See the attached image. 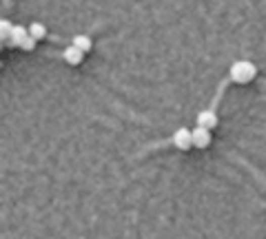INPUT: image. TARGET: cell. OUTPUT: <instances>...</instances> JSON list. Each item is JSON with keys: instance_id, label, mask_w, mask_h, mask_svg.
Returning <instances> with one entry per match:
<instances>
[{"instance_id": "cell-7", "label": "cell", "mask_w": 266, "mask_h": 239, "mask_svg": "<svg viewBox=\"0 0 266 239\" xmlns=\"http://www.w3.org/2000/svg\"><path fill=\"white\" fill-rule=\"evenodd\" d=\"M29 33H31L36 40H42L47 36V29H45V25H40V22H33V25L29 27Z\"/></svg>"}, {"instance_id": "cell-3", "label": "cell", "mask_w": 266, "mask_h": 239, "mask_svg": "<svg viewBox=\"0 0 266 239\" xmlns=\"http://www.w3.org/2000/svg\"><path fill=\"white\" fill-rule=\"evenodd\" d=\"M211 144V129H206V126H200L193 131V147L195 149H206Z\"/></svg>"}, {"instance_id": "cell-2", "label": "cell", "mask_w": 266, "mask_h": 239, "mask_svg": "<svg viewBox=\"0 0 266 239\" xmlns=\"http://www.w3.org/2000/svg\"><path fill=\"white\" fill-rule=\"evenodd\" d=\"M173 144H175L180 151H189L193 147V131L189 129H178L173 133Z\"/></svg>"}, {"instance_id": "cell-5", "label": "cell", "mask_w": 266, "mask_h": 239, "mask_svg": "<svg viewBox=\"0 0 266 239\" xmlns=\"http://www.w3.org/2000/svg\"><path fill=\"white\" fill-rule=\"evenodd\" d=\"M27 36H29V29L20 27V25H16V27H14V31H11V38L7 40V44H11V46H18V49H20L22 40H25Z\"/></svg>"}, {"instance_id": "cell-10", "label": "cell", "mask_w": 266, "mask_h": 239, "mask_svg": "<svg viewBox=\"0 0 266 239\" xmlns=\"http://www.w3.org/2000/svg\"><path fill=\"white\" fill-rule=\"evenodd\" d=\"M36 42H38V40H36V38H33V36H31V33H29V36H27L25 40H22V44H20V49H25V51H31V49H33V46H36Z\"/></svg>"}, {"instance_id": "cell-8", "label": "cell", "mask_w": 266, "mask_h": 239, "mask_svg": "<svg viewBox=\"0 0 266 239\" xmlns=\"http://www.w3.org/2000/svg\"><path fill=\"white\" fill-rule=\"evenodd\" d=\"M73 44H76L78 49H82V51H89L91 49V38L84 36V33H80V36L73 38Z\"/></svg>"}, {"instance_id": "cell-1", "label": "cell", "mask_w": 266, "mask_h": 239, "mask_svg": "<svg viewBox=\"0 0 266 239\" xmlns=\"http://www.w3.org/2000/svg\"><path fill=\"white\" fill-rule=\"evenodd\" d=\"M257 75V67L248 60H240L231 67V80L238 84H248Z\"/></svg>"}, {"instance_id": "cell-4", "label": "cell", "mask_w": 266, "mask_h": 239, "mask_svg": "<svg viewBox=\"0 0 266 239\" xmlns=\"http://www.w3.org/2000/svg\"><path fill=\"white\" fill-rule=\"evenodd\" d=\"M82 56H84V51H82V49H78L76 44L67 46V49L62 51V58H65V62H67V65H71V67L80 65V62H82Z\"/></svg>"}, {"instance_id": "cell-9", "label": "cell", "mask_w": 266, "mask_h": 239, "mask_svg": "<svg viewBox=\"0 0 266 239\" xmlns=\"http://www.w3.org/2000/svg\"><path fill=\"white\" fill-rule=\"evenodd\" d=\"M11 31H14V25H11L9 20H3V22H0V38H3L5 42H7V40L11 38Z\"/></svg>"}, {"instance_id": "cell-6", "label": "cell", "mask_w": 266, "mask_h": 239, "mask_svg": "<svg viewBox=\"0 0 266 239\" xmlns=\"http://www.w3.org/2000/svg\"><path fill=\"white\" fill-rule=\"evenodd\" d=\"M198 124L206 126V129H215L217 126V115L213 113V111H202V113H198Z\"/></svg>"}]
</instances>
